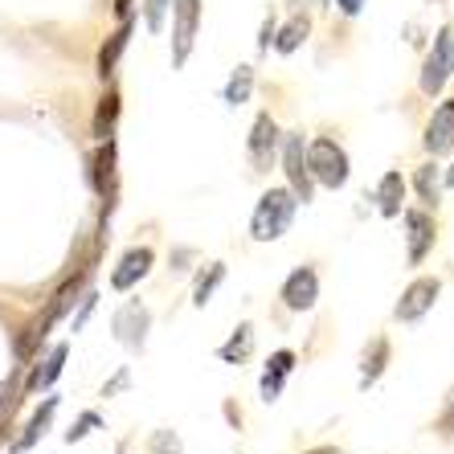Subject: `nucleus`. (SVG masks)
I'll list each match as a JSON object with an SVG mask.
<instances>
[{
    "label": "nucleus",
    "instance_id": "f8f14e48",
    "mask_svg": "<svg viewBox=\"0 0 454 454\" xmlns=\"http://www.w3.org/2000/svg\"><path fill=\"white\" fill-rule=\"evenodd\" d=\"M152 270V250L148 246H139V250H127L123 262L115 266V275H111V286L115 291H131V286L139 283V278Z\"/></svg>",
    "mask_w": 454,
    "mask_h": 454
},
{
    "label": "nucleus",
    "instance_id": "412c9836",
    "mask_svg": "<svg viewBox=\"0 0 454 454\" xmlns=\"http://www.w3.org/2000/svg\"><path fill=\"white\" fill-rule=\"evenodd\" d=\"M250 90H254V70H250V66H238V70H233V78L225 82V103L242 106L246 98H250Z\"/></svg>",
    "mask_w": 454,
    "mask_h": 454
},
{
    "label": "nucleus",
    "instance_id": "9d476101",
    "mask_svg": "<svg viewBox=\"0 0 454 454\" xmlns=\"http://www.w3.org/2000/svg\"><path fill=\"white\" fill-rule=\"evenodd\" d=\"M95 189L106 201V209L115 205V189H119V172H115V139H103V148L95 156Z\"/></svg>",
    "mask_w": 454,
    "mask_h": 454
},
{
    "label": "nucleus",
    "instance_id": "a878e982",
    "mask_svg": "<svg viewBox=\"0 0 454 454\" xmlns=\"http://www.w3.org/2000/svg\"><path fill=\"white\" fill-rule=\"evenodd\" d=\"M168 9H172V0H148V29L152 33L164 29V17H168Z\"/></svg>",
    "mask_w": 454,
    "mask_h": 454
},
{
    "label": "nucleus",
    "instance_id": "9b49d317",
    "mask_svg": "<svg viewBox=\"0 0 454 454\" xmlns=\"http://www.w3.org/2000/svg\"><path fill=\"white\" fill-rule=\"evenodd\" d=\"M450 148H454V98L438 106L430 127H426V152L442 156V152H450Z\"/></svg>",
    "mask_w": 454,
    "mask_h": 454
},
{
    "label": "nucleus",
    "instance_id": "0eeeda50",
    "mask_svg": "<svg viewBox=\"0 0 454 454\" xmlns=\"http://www.w3.org/2000/svg\"><path fill=\"white\" fill-rule=\"evenodd\" d=\"M319 299V278L311 266H299L295 275L283 283V303L291 307V311H307V307H316Z\"/></svg>",
    "mask_w": 454,
    "mask_h": 454
},
{
    "label": "nucleus",
    "instance_id": "f3484780",
    "mask_svg": "<svg viewBox=\"0 0 454 454\" xmlns=\"http://www.w3.org/2000/svg\"><path fill=\"white\" fill-rule=\"evenodd\" d=\"M53 410H58V402H53V397H50V402H45L42 410H37V413H33V418H29V426H25V434H21V438L12 442V454H25L33 442H37V438H42L45 430H50V418H53Z\"/></svg>",
    "mask_w": 454,
    "mask_h": 454
},
{
    "label": "nucleus",
    "instance_id": "c85d7f7f",
    "mask_svg": "<svg viewBox=\"0 0 454 454\" xmlns=\"http://www.w3.org/2000/svg\"><path fill=\"white\" fill-rule=\"evenodd\" d=\"M90 430H98V413H82L74 426H70V434H66V442H78V438H86Z\"/></svg>",
    "mask_w": 454,
    "mask_h": 454
},
{
    "label": "nucleus",
    "instance_id": "20e7f679",
    "mask_svg": "<svg viewBox=\"0 0 454 454\" xmlns=\"http://www.w3.org/2000/svg\"><path fill=\"white\" fill-rule=\"evenodd\" d=\"M454 74V29L446 25L438 37H434V50L426 58V70H422V90L426 95H438Z\"/></svg>",
    "mask_w": 454,
    "mask_h": 454
},
{
    "label": "nucleus",
    "instance_id": "a211bd4d",
    "mask_svg": "<svg viewBox=\"0 0 454 454\" xmlns=\"http://www.w3.org/2000/svg\"><path fill=\"white\" fill-rule=\"evenodd\" d=\"M127 37H131V21H127L123 17V25H119L115 33H111V37H106V45L103 50H98V74H111V70H115V62H119V53L127 50Z\"/></svg>",
    "mask_w": 454,
    "mask_h": 454
},
{
    "label": "nucleus",
    "instance_id": "1a4fd4ad",
    "mask_svg": "<svg viewBox=\"0 0 454 454\" xmlns=\"http://www.w3.org/2000/svg\"><path fill=\"white\" fill-rule=\"evenodd\" d=\"M278 148V127L270 115H258L254 119V131H250V164L254 168H270Z\"/></svg>",
    "mask_w": 454,
    "mask_h": 454
},
{
    "label": "nucleus",
    "instance_id": "aec40b11",
    "mask_svg": "<svg viewBox=\"0 0 454 454\" xmlns=\"http://www.w3.org/2000/svg\"><path fill=\"white\" fill-rule=\"evenodd\" d=\"M115 119H119V95H115V90H106V95L98 98V111H95V136L98 139H111Z\"/></svg>",
    "mask_w": 454,
    "mask_h": 454
},
{
    "label": "nucleus",
    "instance_id": "dca6fc26",
    "mask_svg": "<svg viewBox=\"0 0 454 454\" xmlns=\"http://www.w3.org/2000/svg\"><path fill=\"white\" fill-rule=\"evenodd\" d=\"M402 201H405V180H402V172H389L377 189V205L385 217H397V213H402Z\"/></svg>",
    "mask_w": 454,
    "mask_h": 454
},
{
    "label": "nucleus",
    "instance_id": "ddd939ff",
    "mask_svg": "<svg viewBox=\"0 0 454 454\" xmlns=\"http://www.w3.org/2000/svg\"><path fill=\"white\" fill-rule=\"evenodd\" d=\"M405 230H410V262H422L434 246V217L422 209H405Z\"/></svg>",
    "mask_w": 454,
    "mask_h": 454
},
{
    "label": "nucleus",
    "instance_id": "f257e3e1",
    "mask_svg": "<svg viewBox=\"0 0 454 454\" xmlns=\"http://www.w3.org/2000/svg\"><path fill=\"white\" fill-rule=\"evenodd\" d=\"M295 205L299 197L291 189H270L262 192V201H258V209H254V238L258 242H275V238H283L286 225H291V217H295Z\"/></svg>",
    "mask_w": 454,
    "mask_h": 454
},
{
    "label": "nucleus",
    "instance_id": "bb28decb",
    "mask_svg": "<svg viewBox=\"0 0 454 454\" xmlns=\"http://www.w3.org/2000/svg\"><path fill=\"white\" fill-rule=\"evenodd\" d=\"M152 454H180V438L172 430H156V438H152Z\"/></svg>",
    "mask_w": 454,
    "mask_h": 454
},
{
    "label": "nucleus",
    "instance_id": "7ed1b4c3",
    "mask_svg": "<svg viewBox=\"0 0 454 454\" xmlns=\"http://www.w3.org/2000/svg\"><path fill=\"white\" fill-rule=\"evenodd\" d=\"M201 0H172V66H184L197 42Z\"/></svg>",
    "mask_w": 454,
    "mask_h": 454
},
{
    "label": "nucleus",
    "instance_id": "f03ea898",
    "mask_svg": "<svg viewBox=\"0 0 454 454\" xmlns=\"http://www.w3.org/2000/svg\"><path fill=\"white\" fill-rule=\"evenodd\" d=\"M307 172H311V180H319V184L340 189V184L348 180V156H344V148H340L336 139H316V144L307 148Z\"/></svg>",
    "mask_w": 454,
    "mask_h": 454
},
{
    "label": "nucleus",
    "instance_id": "b1692460",
    "mask_svg": "<svg viewBox=\"0 0 454 454\" xmlns=\"http://www.w3.org/2000/svg\"><path fill=\"white\" fill-rule=\"evenodd\" d=\"M418 192H422L426 205H438V192H442V184H438V168H434V164L418 168Z\"/></svg>",
    "mask_w": 454,
    "mask_h": 454
},
{
    "label": "nucleus",
    "instance_id": "4be33fe9",
    "mask_svg": "<svg viewBox=\"0 0 454 454\" xmlns=\"http://www.w3.org/2000/svg\"><path fill=\"white\" fill-rule=\"evenodd\" d=\"M307 29H311V25H307V17H291V21L283 25V33H278V37H275L278 53H291V50H299V45H303V37H307Z\"/></svg>",
    "mask_w": 454,
    "mask_h": 454
},
{
    "label": "nucleus",
    "instance_id": "6ab92c4d",
    "mask_svg": "<svg viewBox=\"0 0 454 454\" xmlns=\"http://www.w3.org/2000/svg\"><path fill=\"white\" fill-rule=\"evenodd\" d=\"M250 348H254V328H250V324H242V328L230 336V344H222V352H217V356H222L225 364H242V360L250 356Z\"/></svg>",
    "mask_w": 454,
    "mask_h": 454
},
{
    "label": "nucleus",
    "instance_id": "393cba45",
    "mask_svg": "<svg viewBox=\"0 0 454 454\" xmlns=\"http://www.w3.org/2000/svg\"><path fill=\"white\" fill-rule=\"evenodd\" d=\"M385 360H389V344H385V340H377V344H372V352H364V385L380 377Z\"/></svg>",
    "mask_w": 454,
    "mask_h": 454
},
{
    "label": "nucleus",
    "instance_id": "2f4dec72",
    "mask_svg": "<svg viewBox=\"0 0 454 454\" xmlns=\"http://www.w3.org/2000/svg\"><path fill=\"white\" fill-rule=\"evenodd\" d=\"M446 184H450V189H454V168H450V172H446Z\"/></svg>",
    "mask_w": 454,
    "mask_h": 454
},
{
    "label": "nucleus",
    "instance_id": "39448f33",
    "mask_svg": "<svg viewBox=\"0 0 454 454\" xmlns=\"http://www.w3.org/2000/svg\"><path fill=\"white\" fill-rule=\"evenodd\" d=\"M438 278H418V283L405 286L402 303H397V319H405V324H413V319H422L426 311L434 307V299H438Z\"/></svg>",
    "mask_w": 454,
    "mask_h": 454
},
{
    "label": "nucleus",
    "instance_id": "cd10ccee",
    "mask_svg": "<svg viewBox=\"0 0 454 454\" xmlns=\"http://www.w3.org/2000/svg\"><path fill=\"white\" fill-rule=\"evenodd\" d=\"M17 393H21V377L12 372V380H4V385H0V418H4V410H12V405H17Z\"/></svg>",
    "mask_w": 454,
    "mask_h": 454
},
{
    "label": "nucleus",
    "instance_id": "5701e85b",
    "mask_svg": "<svg viewBox=\"0 0 454 454\" xmlns=\"http://www.w3.org/2000/svg\"><path fill=\"white\" fill-rule=\"evenodd\" d=\"M222 278H225V266H222V262H213L209 270H205V275L197 278V291H192V303H197V307H205V303H209V295H213V291H217V283H222Z\"/></svg>",
    "mask_w": 454,
    "mask_h": 454
},
{
    "label": "nucleus",
    "instance_id": "7c9ffc66",
    "mask_svg": "<svg viewBox=\"0 0 454 454\" xmlns=\"http://www.w3.org/2000/svg\"><path fill=\"white\" fill-rule=\"evenodd\" d=\"M307 454H340L336 446H319V450H307Z\"/></svg>",
    "mask_w": 454,
    "mask_h": 454
},
{
    "label": "nucleus",
    "instance_id": "423d86ee",
    "mask_svg": "<svg viewBox=\"0 0 454 454\" xmlns=\"http://www.w3.org/2000/svg\"><path fill=\"white\" fill-rule=\"evenodd\" d=\"M283 164H286V180H291V189H295V197H299V201H311V172H307L303 136H286Z\"/></svg>",
    "mask_w": 454,
    "mask_h": 454
},
{
    "label": "nucleus",
    "instance_id": "4468645a",
    "mask_svg": "<svg viewBox=\"0 0 454 454\" xmlns=\"http://www.w3.org/2000/svg\"><path fill=\"white\" fill-rule=\"evenodd\" d=\"M66 356H70V348H66V344H53V348H50V356H45L42 364H37V369L29 372V380H25V389H29V393H42V389H50L53 380L62 377V364H66Z\"/></svg>",
    "mask_w": 454,
    "mask_h": 454
},
{
    "label": "nucleus",
    "instance_id": "2eb2a0df",
    "mask_svg": "<svg viewBox=\"0 0 454 454\" xmlns=\"http://www.w3.org/2000/svg\"><path fill=\"white\" fill-rule=\"evenodd\" d=\"M291 369H295V352H275L270 356V364H266V372H262V397L266 402H275L278 393H283V380L291 377Z\"/></svg>",
    "mask_w": 454,
    "mask_h": 454
},
{
    "label": "nucleus",
    "instance_id": "6e6552de",
    "mask_svg": "<svg viewBox=\"0 0 454 454\" xmlns=\"http://www.w3.org/2000/svg\"><path fill=\"white\" fill-rule=\"evenodd\" d=\"M148 324H152L148 307H144V303H127L123 311L115 316V336L123 340L127 348H144V340H148Z\"/></svg>",
    "mask_w": 454,
    "mask_h": 454
},
{
    "label": "nucleus",
    "instance_id": "c756f323",
    "mask_svg": "<svg viewBox=\"0 0 454 454\" xmlns=\"http://www.w3.org/2000/svg\"><path fill=\"white\" fill-rule=\"evenodd\" d=\"M336 4H340V12H348V17H356L364 0H336Z\"/></svg>",
    "mask_w": 454,
    "mask_h": 454
}]
</instances>
